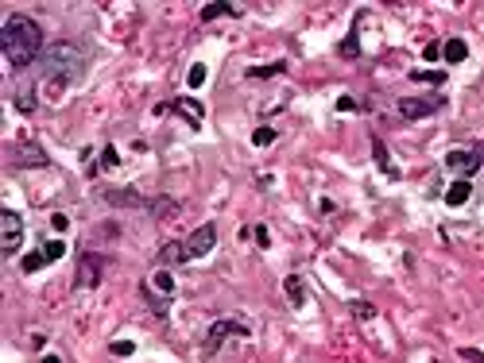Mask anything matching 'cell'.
Here are the masks:
<instances>
[{"label":"cell","mask_w":484,"mask_h":363,"mask_svg":"<svg viewBox=\"0 0 484 363\" xmlns=\"http://www.w3.org/2000/svg\"><path fill=\"white\" fill-rule=\"evenodd\" d=\"M81 70H86V54H81V47H74V43H50L39 59V74L55 89L78 85Z\"/></svg>","instance_id":"cell-2"},{"label":"cell","mask_w":484,"mask_h":363,"mask_svg":"<svg viewBox=\"0 0 484 363\" xmlns=\"http://www.w3.org/2000/svg\"><path fill=\"white\" fill-rule=\"evenodd\" d=\"M465 54H469V43H465V39H449V43H442V59L449 62V66L465 62Z\"/></svg>","instance_id":"cell-16"},{"label":"cell","mask_w":484,"mask_h":363,"mask_svg":"<svg viewBox=\"0 0 484 363\" xmlns=\"http://www.w3.org/2000/svg\"><path fill=\"white\" fill-rule=\"evenodd\" d=\"M0 50L8 54V66L16 70H28L31 62L43 59V28L39 20H31V16H8L4 28H0Z\"/></svg>","instance_id":"cell-1"},{"label":"cell","mask_w":484,"mask_h":363,"mask_svg":"<svg viewBox=\"0 0 484 363\" xmlns=\"http://www.w3.org/2000/svg\"><path fill=\"white\" fill-rule=\"evenodd\" d=\"M353 313L360 317V321H368V317H372L376 309H372V305H368V302H353Z\"/></svg>","instance_id":"cell-30"},{"label":"cell","mask_w":484,"mask_h":363,"mask_svg":"<svg viewBox=\"0 0 484 363\" xmlns=\"http://www.w3.org/2000/svg\"><path fill=\"white\" fill-rule=\"evenodd\" d=\"M213 244H217V225H202L194 228V232L182 240V263H190V259H202L213 251Z\"/></svg>","instance_id":"cell-3"},{"label":"cell","mask_w":484,"mask_h":363,"mask_svg":"<svg viewBox=\"0 0 484 363\" xmlns=\"http://www.w3.org/2000/svg\"><path fill=\"white\" fill-rule=\"evenodd\" d=\"M372 158H376V167L384 170L387 178H399L396 163H391V155H387V147H384V143H380V139H372Z\"/></svg>","instance_id":"cell-15"},{"label":"cell","mask_w":484,"mask_h":363,"mask_svg":"<svg viewBox=\"0 0 484 363\" xmlns=\"http://www.w3.org/2000/svg\"><path fill=\"white\" fill-rule=\"evenodd\" d=\"M445 167L461 178H473L476 170L484 167V147H454L445 155Z\"/></svg>","instance_id":"cell-6"},{"label":"cell","mask_w":484,"mask_h":363,"mask_svg":"<svg viewBox=\"0 0 484 363\" xmlns=\"http://www.w3.org/2000/svg\"><path fill=\"white\" fill-rule=\"evenodd\" d=\"M206 74H209V70L202 66V62H194V66H190V74H186V85H190V89H198L202 81H206Z\"/></svg>","instance_id":"cell-22"},{"label":"cell","mask_w":484,"mask_h":363,"mask_svg":"<svg viewBox=\"0 0 484 363\" xmlns=\"http://www.w3.org/2000/svg\"><path fill=\"white\" fill-rule=\"evenodd\" d=\"M43 363H62L59 355H43Z\"/></svg>","instance_id":"cell-35"},{"label":"cell","mask_w":484,"mask_h":363,"mask_svg":"<svg viewBox=\"0 0 484 363\" xmlns=\"http://www.w3.org/2000/svg\"><path fill=\"white\" fill-rule=\"evenodd\" d=\"M287 62H271V66H252L248 70V78H275V74H283Z\"/></svg>","instance_id":"cell-19"},{"label":"cell","mask_w":484,"mask_h":363,"mask_svg":"<svg viewBox=\"0 0 484 363\" xmlns=\"http://www.w3.org/2000/svg\"><path fill=\"white\" fill-rule=\"evenodd\" d=\"M23 244V216L16 209H0V247L4 256H16Z\"/></svg>","instance_id":"cell-4"},{"label":"cell","mask_w":484,"mask_h":363,"mask_svg":"<svg viewBox=\"0 0 484 363\" xmlns=\"http://www.w3.org/2000/svg\"><path fill=\"white\" fill-rule=\"evenodd\" d=\"M217 16H240V8L237 4H206V8H202V20H217Z\"/></svg>","instance_id":"cell-17"},{"label":"cell","mask_w":484,"mask_h":363,"mask_svg":"<svg viewBox=\"0 0 484 363\" xmlns=\"http://www.w3.org/2000/svg\"><path fill=\"white\" fill-rule=\"evenodd\" d=\"M469 197H473V182H469V178H457L454 186L445 189V205H465V201H469Z\"/></svg>","instance_id":"cell-11"},{"label":"cell","mask_w":484,"mask_h":363,"mask_svg":"<svg viewBox=\"0 0 484 363\" xmlns=\"http://www.w3.org/2000/svg\"><path fill=\"white\" fill-rule=\"evenodd\" d=\"M163 112H178V116L186 120V124H194V128H202V116H206V108H202L198 101H190V97H175V101H167V105L155 108V116H163Z\"/></svg>","instance_id":"cell-8"},{"label":"cell","mask_w":484,"mask_h":363,"mask_svg":"<svg viewBox=\"0 0 484 363\" xmlns=\"http://www.w3.org/2000/svg\"><path fill=\"white\" fill-rule=\"evenodd\" d=\"M356 31H360V28H353V31H349V39L341 43V54H345V59H360V47H356Z\"/></svg>","instance_id":"cell-23"},{"label":"cell","mask_w":484,"mask_h":363,"mask_svg":"<svg viewBox=\"0 0 484 363\" xmlns=\"http://www.w3.org/2000/svg\"><path fill=\"white\" fill-rule=\"evenodd\" d=\"M109 352L113 355H132V352H136V344H132V340H113Z\"/></svg>","instance_id":"cell-27"},{"label":"cell","mask_w":484,"mask_h":363,"mask_svg":"<svg viewBox=\"0 0 484 363\" xmlns=\"http://www.w3.org/2000/svg\"><path fill=\"white\" fill-rule=\"evenodd\" d=\"M283 290H287V298H291V305H295V309H302V305H307V286H302V275H287L283 278Z\"/></svg>","instance_id":"cell-12"},{"label":"cell","mask_w":484,"mask_h":363,"mask_svg":"<svg viewBox=\"0 0 484 363\" xmlns=\"http://www.w3.org/2000/svg\"><path fill=\"white\" fill-rule=\"evenodd\" d=\"M411 78H415V81H434V85H445V74H438V70H415Z\"/></svg>","instance_id":"cell-24"},{"label":"cell","mask_w":484,"mask_h":363,"mask_svg":"<svg viewBox=\"0 0 484 363\" xmlns=\"http://www.w3.org/2000/svg\"><path fill=\"white\" fill-rule=\"evenodd\" d=\"M229 336H252V329H248L244 321H213V324H209V333H206L202 352H206V355H217L221 344H225Z\"/></svg>","instance_id":"cell-5"},{"label":"cell","mask_w":484,"mask_h":363,"mask_svg":"<svg viewBox=\"0 0 484 363\" xmlns=\"http://www.w3.org/2000/svg\"><path fill=\"white\" fill-rule=\"evenodd\" d=\"M252 143H256V147H267V143H275V128H256V132H252Z\"/></svg>","instance_id":"cell-25"},{"label":"cell","mask_w":484,"mask_h":363,"mask_svg":"<svg viewBox=\"0 0 484 363\" xmlns=\"http://www.w3.org/2000/svg\"><path fill=\"white\" fill-rule=\"evenodd\" d=\"M23 271H28V275H35V271H43V267H47V256H43V247L39 251H31V256H23Z\"/></svg>","instance_id":"cell-18"},{"label":"cell","mask_w":484,"mask_h":363,"mask_svg":"<svg viewBox=\"0 0 484 363\" xmlns=\"http://www.w3.org/2000/svg\"><path fill=\"white\" fill-rule=\"evenodd\" d=\"M43 256H47V263L62 259V256H66V240H47V244H43Z\"/></svg>","instance_id":"cell-21"},{"label":"cell","mask_w":484,"mask_h":363,"mask_svg":"<svg viewBox=\"0 0 484 363\" xmlns=\"http://www.w3.org/2000/svg\"><path fill=\"white\" fill-rule=\"evenodd\" d=\"M461 360H473V363H484V352H476V348H461Z\"/></svg>","instance_id":"cell-33"},{"label":"cell","mask_w":484,"mask_h":363,"mask_svg":"<svg viewBox=\"0 0 484 363\" xmlns=\"http://www.w3.org/2000/svg\"><path fill=\"white\" fill-rule=\"evenodd\" d=\"M356 108H360V105H356L353 97H341V101H337V112H356Z\"/></svg>","instance_id":"cell-32"},{"label":"cell","mask_w":484,"mask_h":363,"mask_svg":"<svg viewBox=\"0 0 484 363\" xmlns=\"http://www.w3.org/2000/svg\"><path fill=\"white\" fill-rule=\"evenodd\" d=\"M50 225H55V232H66V228H70V216L66 213H55V216H50Z\"/></svg>","instance_id":"cell-31"},{"label":"cell","mask_w":484,"mask_h":363,"mask_svg":"<svg viewBox=\"0 0 484 363\" xmlns=\"http://www.w3.org/2000/svg\"><path fill=\"white\" fill-rule=\"evenodd\" d=\"M117 163H120V155H117V147H105V151H101V167H117Z\"/></svg>","instance_id":"cell-28"},{"label":"cell","mask_w":484,"mask_h":363,"mask_svg":"<svg viewBox=\"0 0 484 363\" xmlns=\"http://www.w3.org/2000/svg\"><path fill=\"white\" fill-rule=\"evenodd\" d=\"M16 108H20L23 116H31L35 112V105H39V93H35V85H16Z\"/></svg>","instance_id":"cell-13"},{"label":"cell","mask_w":484,"mask_h":363,"mask_svg":"<svg viewBox=\"0 0 484 363\" xmlns=\"http://www.w3.org/2000/svg\"><path fill=\"white\" fill-rule=\"evenodd\" d=\"M426 62H438L442 59V47H438V43H430V47H426V54H423Z\"/></svg>","instance_id":"cell-34"},{"label":"cell","mask_w":484,"mask_h":363,"mask_svg":"<svg viewBox=\"0 0 484 363\" xmlns=\"http://www.w3.org/2000/svg\"><path fill=\"white\" fill-rule=\"evenodd\" d=\"M148 213L155 216V220H171V216L178 213V201L175 197H155V201H148Z\"/></svg>","instance_id":"cell-14"},{"label":"cell","mask_w":484,"mask_h":363,"mask_svg":"<svg viewBox=\"0 0 484 363\" xmlns=\"http://www.w3.org/2000/svg\"><path fill=\"white\" fill-rule=\"evenodd\" d=\"M101 275H105V256H97V251H81L74 286H78V290H93V286L101 282Z\"/></svg>","instance_id":"cell-7"},{"label":"cell","mask_w":484,"mask_h":363,"mask_svg":"<svg viewBox=\"0 0 484 363\" xmlns=\"http://www.w3.org/2000/svg\"><path fill=\"white\" fill-rule=\"evenodd\" d=\"M256 247H271V236H267V225H256Z\"/></svg>","instance_id":"cell-29"},{"label":"cell","mask_w":484,"mask_h":363,"mask_svg":"<svg viewBox=\"0 0 484 363\" xmlns=\"http://www.w3.org/2000/svg\"><path fill=\"white\" fill-rule=\"evenodd\" d=\"M12 163L16 167H50V158H47V151L39 147V143H20V147L12 151Z\"/></svg>","instance_id":"cell-10"},{"label":"cell","mask_w":484,"mask_h":363,"mask_svg":"<svg viewBox=\"0 0 484 363\" xmlns=\"http://www.w3.org/2000/svg\"><path fill=\"white\" fill-rule=\"evenodd\" d=\"M148 305H151V313H155V317H167L171 313V294H148Z\"/></svg>","instance_id":"cell-20"},{"label":"cell","mask_w":484,"mask_h":363,"mask_svg":"<svg viewBox=\"0 0 484 363\" xmlns=\"http://www.w3.org/2000/svg\"><path fill=\"white\" fill-rule=\"evenodd\" d=\"M155 286L163 290V294H171V290H175V278H171V271H163V267H159V271H155Z\"/></svg>","instance_id":"cell-26"},{"label":"cell","mask_w":484,"mask_h":363,"mask_svg":"<svg viewBox=\"0 0 484 363\" xmlns=\"http://www.w3.org/2000/svg\"><path fill=\"white\" fill-rule=\"evenodd\" d=\"M438 108H442V97H403L399 101V116L403 120H426V116H434Z\"/></svg>","instance_id":"cell-9"}]
</instances>
